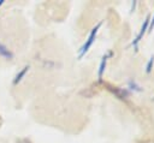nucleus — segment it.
Wrapping results in <instances>:
<instances>
[{"mask_svg": "<svg viewBox=\"0 0 154 143\" xmlns=\"http://www.w3.org/2000/svg\"><path fill=\"white\" fill-rule=\"evenodd\" d=\"M100 25H101V23H99V24H97V25L91 30V32H90V35H89L88 40H87V41H85V43L81 47V50H79V58H82V56L88 52V49L90 48V46L93 44V42H94L95 37H96V34H97V30H99Z\"/></svg>", "mask_w": 154, "mask_h": 143, "instance_id": "f257e3e1", "label": "nucleus"}, {"mask_svg": "<svg viewBox=\"0 0 154 143\" xmlns=\"http://www.w3.org/2000/svg\"><path fill=\"white\" fill-rule=\"evenodd\" d=\"M149 20H150V16H147V17H146V19H144V22H143V24H142V26H141V29H140V32L137 34V36H136V37L134 38V41H132V47H134V49H135V50H137V48H138V42L142 40L143 35H144V34H146V31L148 30Z\"/></svg>", "mask_w": 154, "mask_h": 143, "instance_id": "f03ea898", "label": "nucleus"}, {"mask_svg": "<svg viewBox=\"0 0 154 143\" xmlns=\"http://www.w3.org/2000/svg\"><path fill=\"white\" fill-rule=\"evenodd\" d=\"M112 55V52H109L106 56H103L102 58V61H101V64H100V70H99V79L101 81V78H102V73H103V71H105V66H106V61H107V58L108 56H111Z\"/></svg>", "mask_w": 154, "mask_h": 143, "instance_id": "7ed1b4c3", "label": "nucleus"}, {"mask_svg": "<svg viewBox=\"0 0 154 143\" xmlns=\"http://www.w3.org/2000/svg\"><path fill=\"white\" fill-rule=\"evenodd\" d=\"M0 55L4 58H11V52L5 46H2L1 43H0Z\"/></svg>", "mask_w": 154, "mask_h": 143, "instance_id": "20e7f679", "label": "nucleus"}, {"mask_svg": "<svg viewBox=\"0 0 154 143\" xmlns=\"http://www.w3.org/2000/svg\"><path fill=\"white\" fill-rule=\"evenodd\" d=\"M153 62H154V58L152 56V58L149 59L148 64H147V70H146V72H147V73H149V72L152 71V66H153Z\"/></svg>", "mask_w": 154, "mask_h": 143, "instance_id": "39448f33", "label": "nucleus"}, {"mask_svg": "<svg viewBox=\"0 0 154 143\" xmlns=\"http://www.w3.org/2000/svg\"><path fill=\"white\" fill-rule=\"evenodd\" d=\"M153 28H154V14H153V17H152V18H150V20H149L148 30H149V31H152V30H153Z\"/></svg>", "mask_w": 154, "mask_h": 143, "instance_id": "423d86ee", "label": "nucleus"}, {"mask_svg": "<svg viewBox=\"0 0 154 143\" xmlns=\"http://www.w3.org/2000/svg\"><path fill=\"white\" fill-rule=\"evenodd\" d=\"M17 143H31L29 139H25V138H23V139H19Z\"/></svg>", "mask_w": 154, "mask_h": 143, "instance_id": "0eeeda50", "label": "nucleus"}, {"mask_svg": "<svg viewBox=\"0 0 154 143\" xmlns=\"http://www.w3.org/2000/svg\"><path fill=\"white\" fill-rule=\"evenodd\" d=\"M0 125H1V118H0Z\"/></svg>", "mask_w": 154, "mask_h": 143, "instance_id": "6e6552de", "label": "nucleus"}]
</instances>
